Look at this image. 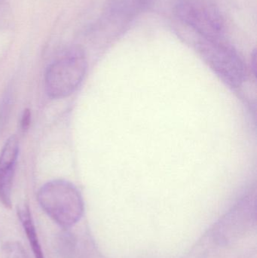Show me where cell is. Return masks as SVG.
I'll return each mask as SVG.
<instances>
[{
    "label": "cell",
    "mask_w": 257,
    "mask_h": 258,
    "mask_svg": "<svg viewBox=\"0 0 257 258\" xmlns=\"http://www.w3.org/2000/svg\"><path fill=\"white\" fill-rule=\"evenodd\" d=\"M37 200L42 210L63 228L75 226L84 214L82 197L75 185L64 180H54L39 189Z\"/></svg>",
    "instance_id": "1"
},
{
    "label": "cell",
    "mask_w": 257,
    "mask_h": 258,
    "mask_svg": "<svg viewBox=\"0 0 257 258\" xmlns=\"http://www.w3.org/2000/svg\"><path fill=\"white\" fill-rule=\"evenodd\" d=\"M87 67L84 50L80 47L71 48L47 69L45 84L48 95L60 99L73 93L82 82Z\"/></svg>",
    "instance_id": "2"
},
{
    "label": "cell",
    "mask_w": 257,
    "mask_h": 258,
    "mask_svg": "<svg viewBox=\"0 0 257 258\" xmlns=\"http://www.w3.org/2000/svg\"><path fill=\"white\" fill-rule=\"evenodd\" d=\"M196 48L209 68L232 88H238L244 82L245 65L236 50L222 39L201 37Z\"/></svg>",
    "instance_id": "3"
},
{
    "label": "cell",
    "mask_w": 257,
    "mask_h": 258,
    "mask_svg": "<svg viewBox=\"0 0 257 258\" xmlns=\"http://www.w3.org/2000/svg\"><path fill=\"white\" fill-rule=\"evenodd\" d=\"M175 12L184 24L201 37L223 39L224 20L217 6L210 0H178Z\"/></svg>",
    "instance_id": "4"
},
{
    "label": "cell",
    "mask_w": 257,
    "mask_h": 258,
    "mask_svg": "<svg viewBox=\"0 0 257 258\" xmlns=\"http://www.w3.org/2000/svg\"><path fill=\"white\" fill-rule=\"evenodd\" d=\"M248 203L239 206L226 214L214 228V237L220 243H229L239 239L251 227L252 211Z\"/></svg>",
    "instance_id": "5"
},
{
    "label": "cell",
    "mask_w": 257,
    "mask_h": 258,
    "mask_svg": "<svg viewBox=\"0 0 257 258\" xmlns=\"http://www.w3.org/2000/svg\"><path fill=\"white\" fill-rule=\"evenodd\" d=\"M19 141L16 136L9 138L0 154V203L6 208L12 207V191Z\"/></svg>",
    "instance_id": "6"
},
{
    "label": "cell",
    "mask_w": 257,
    "mask_h": 258,
    "mask_svg": "<svg viewBox=\"0 0 257 258\" xmlns=\"http://www.w3.org/2000/svg\"><path fill=\"white\" fill-rule=\"evenodd\" d=\"M18 214L35 258H45L30 208L24 205L18 209Z\"/></svg>",
    "instance_id": "7"
},
{
    "label": "cell",
    "mask_w": 257,
    "mask_h": 258,
    "mask_svg": "<svg viewBox=\"0 0 257 258\" xmlns=\"http://www.w3.org/2000/svg\"><path fill=\"white\" fill-rule=\"evenodd\" d=\"M0 258H30L24 246L17 241L6 242L0 250Z\"/></svg>",
    "instance_id": "8"
},
{
    "label": "cell",
    "mask_w": 257,
    "mask_h": 258,
    "mask_svg": "<svg viewBox=\"0 0 257 258\" xmlns=\"http://www.w3.org/2000/svg\"><path fill=\"white\" fill-rule=\"evenodd\" d=\"M155 0H124L119 6L121 10L125 11V14L134 13L137 11H145L153 6Z\"/></svg>",
    "instance_id": "9"
},
{
    "label": "cell",
    "mask_w": 257,
    "mask_h": 258,
    "mask_svg": "<svg viewBox=\"0 0 257 258\" xmlns=\"http://www.w3.org/2000/svg\"><path fill=\"white\" fill-rule=\"evenodd\" d=\"M10 95H8L3 100L1 108H0V134H2L3 131L4 130L6 123H7L9 112H10Z\"/></svg>",
    "instance_id": "10"
},
{
    "label": "cell",
    "mask_w": 257,
    "mask_h": 258,
    "mask_svg": "<svg viewBox=\"0 0 257 258\" xmlns=\"http://www.w3.org/2000/svg\"><path fill=\"white\" fill-rule=\"evenodd\" d=\"M30 122H31V113H30V110L26 109L23 113L21 120V130L23 133H25L28 130Z\"/></svg>",
    "instance_id": "11"
}]
</instances>
